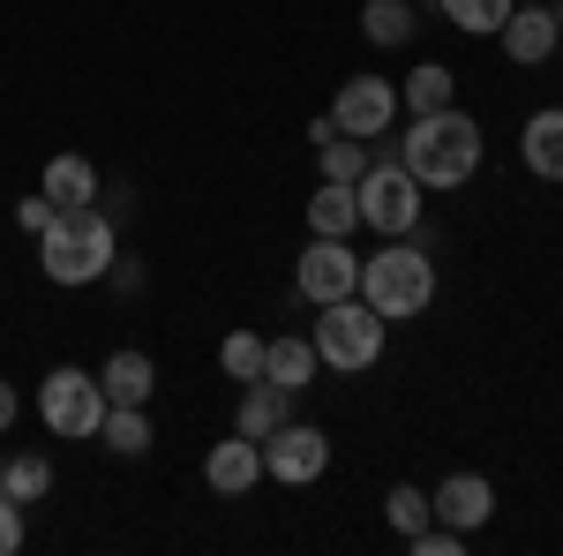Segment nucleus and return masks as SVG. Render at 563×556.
I'll return each instance as SVG.
<instances>
[{
	"mask_svg": "<svg viewBox=\"0 0 563 556\" xmlns=\"http://www.w3.org/2000/svg\"><path fill=\"white\" fill-rule=\"evenodd\" d=\"M443 8V23L451 31H466V39H496L504 31V15L519 8V0H435Z\"/></svg>",
	"mask_w": 563,
	"mask_h": 556,
	"instance_id": "obj_22",
	"label": "nucleus"
},
{
	"mask_svg": "<svg viewBox=\"0 0 563 556\" xmlns=\"http://www.w3.org/2000/svg\"><path fill=\"white\" fill-rule=\"evenodd\" d=\"M384 512H390V526H398V534H413V526H429V497H421L413 481H398V489L384 497Z\"/></svg>",
	"mask_w": 563,
	"mask_h": 556,
	"instance_id": "obj_26",
	"label": "nucleus"
},
{
	"mask_svg": "<svg viewBox=\"0 0 563 556\" xmlns=\"http://www.w3.org/2000/svg\"><path fill=\"white\" fill-rule=\"evenodd\" d=\"M361 31H368V45H406L413 39V0H368Z\"/></svg>",
	"mask_w": 563,
	"mask_h": 556,
	"instance_id": "obj_24",
	"label": "nucleus"
},
{
	"mask_svg": "<svg viewBox=\"0 0 563 556\" xmlns=\"http://www.w3.org/2000/svg\"><path fill=\"white\" fill-rule=\"evenodd\" d=\"M15 414H23V399H15V384H0V436L15 428Z\"/></svg>",
	"mask_w": 563,
	"mask_h": 556,
	"instance_id": "obj_29",
	"label": "nucleus"
},
{
	"mask_svg": "<svg viewBox=\"0 0 563 556\" xmlns=\"http://www.w3.org/2000/svg\"><path fill=\"white\" fill-rule=\"evenodd\" d=\"M98 384H106V406H151V391H158V361H151L143 346H121V353L98 369Z\"/></svg>",
	"mask_w": 563,
	"mask_h": 556,
	"instance_id": "obj_13",
	"label": "nucleus"
},
{
	"mask_svg": "<svg viewBox=\"0 0 563 556\" xmlns=\"http://www.w3.org/2000/svg\"><path fill=\"white\" fill-rule=\"evenodd\" d=\"M519 159H526V173H533V181H563V106H541V113H526Z\"/></svg>",
	"mask_w": 563,
	"mask_h": 556,
	"instance_id": "obj_14",
	"label": "nucleus"
},
{
	"mask_svg": "<svg viewBox=\"0 0 563 556\" xmlns=\"http://www.w3.org/2000/svg\"><path fill=\"white\" fill-rule=\"evenodd\" d=\"M0 473H8V451H0Z\"/></svg>",
	"mask_w": 563,
	"mask_h": 556,
	"instance_id": "obj_30",
	"label": "nucleus"
},
{
	"mask_svg": "<svg viewBox=\"0 0 563 556\" xmlns=\"http://www.w3.org/2000/svg\"><path fill=\"white\" fill-rule=\"evenodd\" d=\"M308 339H316V361H323V369L361 377V369H376V361H384L390 324H384V316H376L361 294H346V301H323V308H316Z\"/></svg>",
	"mask_w": 563,
	"mask_h": 556,
	"instance_id": "obj_4",
	"label": "nucleus"
},
{
	"mask_svg": "<svg viewBox=\"0 0 563 556\" xmlns=\"http://www.w3.org/2000/svg\"><path fill=\"white\" fill-rule=\"evenodd\" d=\"M398 166L413 173L421 188H466L481 173V121L443 106V113H413V129L398 143Z\"/></svg>",
	"mask_w": 563,
	"mask_h": 556,
	"instance_id": "obj_2",
	"label": "nucleus"
},
{
	"mask_svg": "<svg viewBox=\"0 0 563 556\" xmlns=\"http://www.w3.org/2000/svg\"><path fill=\"white\" fill-rule=\"evenodd\" d=\"M429 519L459 526V534H481V526L496 519V489H488V473H443V481L429 489Z\"/></svg>",
	"mask_w": 563,
	"mask_h": 556,
	"instance_id": "obj_10",
	"label": "nucleus"
},
{
	"mask_svg": "<svg viewBox=\"0 0 563 556\" xmlns=\"http://www.w3.org/2000/svg\"><path fill=\"white\" fill-rule=\"evenodd\" d=\"M496 39H504V53H511L519 68H541V61L563 45V8H511Z\"/></svg>",
	"mask_w": 563,
	"mask_h": 556,
	"instance_id": "obj_11",
	"label": "nucleus"
},
{
	"mask_svg": "<svg viewBox=\"0 0 563 556\" xmlns=\"http://www.w3.org/2000/svg\"><path fill=\"white\" fill-rule=\"evenodd\" d=\"M263 473L286 481V489L323 481V473H331V436H323L316 422H278L271 436H263Z\"/></svg>",
	"mask_w": 563,
	"mask_h": 556,
	"instance_id": "obj_7",
	"label": "nucleus"
},
{
	"mask_svg": "<svg viewBox=\"0 0 563 556\" xmlns=\"http://www.w3.org/2000/svg\"><path fill=\"white\" fill-rule=\"evenodd\" d=\"M38 422L53 428L60 444L98 436V422H106V384H98L90 369H76V361H60V369L38 384Z\"/></svg>",
	"mask_w": 563,
	"mask_h": 556,
	"instance_id": "obj_6",
	"label": "nucleus"
},
{
	"mask_svg": "<svg viewBox=\"0 0 563 556\" xmlns=\"http://www.w3.org/2000/svg\"><path fill=\"white\" fill-rule=\"evenodd\" d=\"M98 444H106V451H121V459H143L158 436H151V414H143V406H106V422H98Z\"/></svg>",
	"mask_w": 563,
	"mask_h": 556,
	"instance_id": "obj_21",
	"label": "nucleus"
},
{
	"mask_svg": "<svg viewBox=\"0 0 563 556\" xmlns=\"http://www.w3.org/2000/svg\"><path fill=\"white\" fill-rule=\"evenodd\" d=\"M331 121H339V135H361V143H376V135H390V121H398V84L390 76H346L339 84V98H331Z\"/></svg>",
	"mask_w": 563,
	"mask_h": 556,
	"instance_id": "obj_9",
	"label": "nucleus"
},
{
	"mask_svg": "<svg viewBox=\"0 0 563 556\" xmlns=\"http://www.w3.org/2000/svg\"><path fill=\"white\" fill-rule=\"evenodd\" d=\"M113 263H121V233H113L106 204H68V211L45 218L38 271L53 279V286H98Z\"/></svg>",
	"mask_w": 563,
	"mask_h": 556,
	"instance_id": "obj_1",
	"label": "nucleus"
},
{
	"mask_svg": "<svg viewBox=\"0 0 563 556\" xmlns=\"http://www.w3.org/2000/svg\"><path fill=\"white\" fill-rule=\"evenodd\" d=\"M203 481H211L218 497H249V489L263 481V444L233 428L225 444H211V459H203Z\"/></svg>",
	"mask_w": 563,
	"mask_h": 556,
	"instance_id": "obj_12",
	"label": "nucleus"
},
{
	"mask_svg": "<svg viewBox=\"0 0 563 556\" xmlns=\"http://www.w3.org/2000/svg\"><path fill=\"white\" fill-rule=\"evenodd\" d=\"M361 301H368L384 324L421 316V308L435 301V263H429V249H413V241H384L376 257H361Z\"/></svg>",
	"mask_w": 563,
	"mask_h": 556,
	"instance_id": "obj_3",
	"label": "nucleus"
},
{
	"mask_svg": "<svg viewBox=\"0 0 563 556\" xmlns=\"http://www.w3.org/2000/svg\"><path fill=\"white\" fill-rule=\"evenodd\" d=\"M263 346H271V339H256V331H233V339L218 346V369H225L233 384H256V377H263Z\"/></svg>",
	"mask_w": 563,
	"mask_h": 556,
	"instance_id": "obj_25",
	"label": "nucleus"
},
{
	"mask_svg": "<svg viewBox=\"0 0 563 556\" xmlns=\"http://www.w3.org/2000/svg\"><path fill=\"white\" fill-rule=\"evenodd\" d=\"M316 369H323V361H316V339H301V331H286V339L263 346V377H271L278 391H294V399L316 384Z\"/></svg>",
	"mask_w": 563,
	"mask_h": 556,
	"instance_id": "obj_17",
	"label": "nucleus"
},
{
	"mask_svg": "<svg viewBox=\"0 0 563 556\" xmlns=\"http://www.w3.org/2000/svg\"><path fill=\"white\" fill-rule=\"evenodd\" d=\"M294 294H301L308 308L361 294V257H353L339 233H316V241L301 249V263H294Z\"/></svg>",
	"mask_w": 563,
	"mask_h": 556,
	"instance_id": "obj_8",
	"label": "nucleus"
},
{
	"mask_svg": "<svg viewBox=\"0 0 563 556\" xmlns=\"http://www.w3.org/2000/svg\"><path fill=\"white\" fill-rule=\"evenodd\" d=\"M45 218H53L45 196H23V204H15V226H23V233H45Z\"/></svg>",
	"mask_w": 563,
	"mask_h": 556,
	"instance_id": "obj_28",
	"label": "nucleus"
},
{
	"mask_svg": "<svg viewBox=\"0 0 563 556\" xmlns=\"http://www.w3.org/2000/svg\"><path fill=\"white\" fill-rule=\"evenodd\" d=\"M353 196H361V226H376L384 241H413L421 233V196L429 188L398 166V159H384V166L368 159V173L353 181Z\"/></svg>",
	"mask_w": 563,
	"mask_h": 556,
	"instance_id": "obj_5",
	"label": "nucleus"
},
{
	"mask_svg": "<svg viewBox=\"0 0 563 556\" xmlns=\"http://www.w3.org/2000/svg\"><path fill=\"white\" fill-rule=\"evenodd\" d=\"M353 226H361L353 181H316V196H308V233H339V241H346Z\"/></svg>",
	"mask_w": 563,
	"mask_h": 556,
	"instance_id": "obj_19",
	"label": "nucleus"
},
{
	"mask_svg": "<svg viewBox=\"0 0 563 556\" xmlns=\"http://www.w3.org/2000/svg\"><path fill=\"white\" fill-rule=\"evenodd\" d=\"M278 422H294V391H278L271 377H256V384H241V406H233V428L241 436H271Z\"/></svg>",
	"mask_w": 563,
	"mask_h": 556,
	"instance_id": "obj_18",
	"label": "nucleus"
},
{
	"mask_svg": "<svg viewBox=\"0 0 563 556\" xmlns=\"http://www.w3.org/2000/svg\"><path fill=\"white\" fill-rule=\"evenodd\" d=\"M15 549H23V504L0 489V556H15Z\"/></svg>",
	"mask_w": 563,
	"mask_h": 556,
	"instance_id": "obj_27",
	"label": "nucleus"
},
{
	"mask_svg": "<svg viewBox=\"0 0 563 556\" xmlns=\"http://www.w3.org/2000/svg\"><path fill=\"white\" fill-rule=\"evenodd\" d=\"M38 196L53 204V211H68V204H98V166H90L84 151H60V159H45Z\"/></svg>",
	"mask_w": 563,
	"mask_h": 556,
	"instance_id": "obj_16",
	"label": "nucleus"
},
{
	"mask_svg": "<svg viewBox=\"0 0 563 556\" xmlns=\"http://www.w3.org/2000/svg\"><path fill=\"white\" fill-rule=\"evenodd\" d=\"M0 489H8L15 504H45V489H53V459H45V451H8Z\"/></svg>",
	"mask_w": 563,
	"mask_h": 556,
	"instance_id": "obj_23",
	"label": "nucleus"
},
{
	"mask_svg": "<svg viewBox=\"0 0 563 556\" xmlns=\"http://www.w3.org/2000/svg\"><path fill=\"white\" fill-rule=\"evenodd\" d=\"M308 143H316V173H323V181H361V173H368V143H361V135H339L331 113L308 121Z\"/></svg>",
	"mask_w": 563,
	"mask_h": 556,
	"instance_id": "obj_15",
	"label": "nucleus"
},
{
	"mask_svg": "<svg viewBox=\"0 0 563 556\" xmlns=\"http://www.w3.org/2000/svg\"><path fill=\"white\" fill-rule=\"evenodd\" d=\"M451 98H459V76H451L443 61H421V68L398 84V106H406V113H443Z\"/></svg>",
	"mask_w": 563,
	"mask_h": 556,
	"instance_id": "obj_20",
	"label": "nucleus"
}]
</instances>
